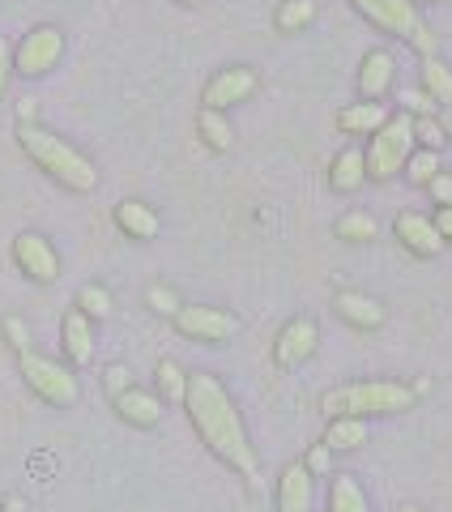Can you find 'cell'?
Here are the masks:
<instances>
[{
	"label": "cell",
	"instance_id": "19",
	"mask_svg": "<svg viewBox=\"0 0 452 512\" xmlns=\"http://www.w3.org/2000/svg\"><path fill=\"white\" fill-rule=\"evenodd\" d=\"M384 120H389V107H384V103H367V99L337 111V128H342L346 137H371Z\"/></svg>",
	"mask_w": 452,
	"mask_h": 512
},
{
	"label": "cell",
	"instance_id": "9",
	"mask_svg": "<svg viewBox=\"0 0 452 512\" xmlns=\"http://www.w3.org/2000/svg\"><path fill=\"white\" fill-rule=\"evenodd\" d=\"M316 350H320V325L312 316H290L278 329V338H273V363H278L282 372H295Z\"/></svg>",
	"mask_w": 452,
	"mask_h": 512
},
{
	"label": "cell",
	"instance_id": "4",
	"mask_svg": "<svg viewBox=\"0 0 452 512\" xmlns=\"http://www.w3.org/2000/svg\"><path fill=\"white\" fill-rule=\"evenodd\" d=\"M350 5L359 9L371 26H380L384 35L406 39L423 60H431L435 52H440V39L431 35V26H423V18H418V9H414V0H350Z\"/></svg>",
	"mask_w": 452,
	"mask_h": 512
},
{
	"label": "cell",
	"instance_id": "2",
	"mask_svg": "<svg viewBox=\"0 0 452 512\" xmlns=\"http://www.w3.org/2000/svg\"><path fill=\"white\" fill-rule=\"evenodd\" d=\"M18 146L26 150V158L35 163L47 180H56L64 192H94L99 188V167L90 163V158L69 146L64 137H56L52 128L43 124H18Z\"/></svg>",
	"mask_w": 452,
	"mask_h": 512
},
{
	"label": "cell",
	"instance_id": "42",
	"mask_svg": "<svg viewBox=\"0 0 452 512\" xmlns=\"http://www.w3.org/2000/svg\"><path fill=\"white\" fill-rule=\"evenodd\" d=\"M397 512H423V508H418V504H401Z\"/></svg>",
	"mask_w": 452,
	"mask_h": 512
},
{
	"label": "cell",
	"instance_id": "10",
	"mask_svg": "<svg viewBox=\"0 0 452 512\" xmlns=\"http://www.w3.org/2000/svg\"><path fill=\"white\" fill-rule=\"evenodd\" d=\"M13 265L35 286H52L60 278V252L52 248V239L39 231H22L13 239Z\"/></svg>",
	"mask_w": 452,
	"mask_h": 512
},
{
	"label": "cell",
	"instance_id": "12",
	"mask_svg": "<svg viewBox=\"0 0 452 512\" xmlns=\"http://www.w3.org/2000/svg\"><path fill=\"white\" fill-rule=\"evenodd\" d=\"M393 235H397V244L406 248L410 256H418V261H431V256H440L448 248L444 239H440V231H435V222L427 214H414V210L397 214Z\"/></svg>",
	"mask_w": 452,
	"mask_h": 512
},
{
	"label": "cell",
	"instance_id": "24",
	"mask_svg": "<svg viewBox=\"0 0 452 512\" xmlns=\"http://www.w3.org/2000/svg\"><path fill=\"white\" fill-rule=\"evenodd\" d=\"M423 94L427 99L440 107V103H448L452 107V69L440 60V56H431V60H423Z\"/></svg>",
	"mask_w": 452,
	"mask_h": 512
},
{
	"label": "cell",
	"instance_id": "11",
	"mask_svg": "<svg viewBox=\"0 0 452 512\" xmlns=\"http://www.w3.org/2000/svg\"><path fill=\"white\" fill-rule=\"evenodd\" d=\"M256 86H261L256 69H248V64H226V69H218L205 82L201 103L209 111H226V107H235V103H248L252 94H256Z\"/></svg>",
	"mask_w": 452,
	"mask_h": 512
},
{
	"label": "cell",
	"instance_id": "37",
	"mask_svg": "<svg viewBox=\"0 0 452 512\" xmlns=\"http://www.w3.org/2000/svg\"><path fill=\"white\" fill-rule=\"evenodd\" d=\"M9 77H13V47L0 39V99H5V90H9Z\"/></svg>",
	"mask_w": 452,
	"mask_h": 512
},
{
	"label": "cell",
	"instance_id": "7",
	"mask_svg": "<svg viewBox=\"0 0 452 512\" xmlns=\"http://www.w3.org/2000/svg\"><path fill=\"white\" fill-rule=\"evenodd\" d=\"M171 325L180 338L188 342H201V346H226L239 333V320L235 312L226 308H209V303H184L180 312L171 316Z\"/></svg>",
	"mask_w": 452,
	"mask_h": 512
},
{
	"label": "cell",
	"instance_id": "30",
	"mask_svg": "<svg viewBox=\"0 0 452 512\" xmlns=\"http://www.w3.org/2000/svg\"><path fill=\"white\" fill-rule=\"evenodd\" d=\"M414 146H418V150H435V154H440V150L448 146L440 116H423V120H414Z\"/></svg>",
	"mask_w": 452,
	"mask_h": 512
},
{
	"label": "cell",
	"instance_id": "17",
	"mask_svg": "<svg viewBox=\"0 0 452 512\" xmlns=\"http://www.w3.org/2000/svg\"><path fill=\"white\" fill-rule=\"evenodd\" d=\"M111 406H116V414L128 427H158V423H163V410H167L163 397L150 393V389H137V384L128 393H120Z\"/></svg>",
	"mask_w": 452,
	"mask_h": 512
},
{
	"label": "cell",
	"instance_id": "18",
	"mask_svg": "<svg viewBox=\"0 0 452 512\" xmlns=\"http://www.w3.org/2000/svg\"><path fill=\"white\" fill-rule=\"evenodd\" d=\"M111 218H116V227H120L128 239H137V244H150V239L158 235V214H154L145 201H120Z\"/></svg>",
	"mask_w": 452,
	"mask_h": 512
},
{
	"label": "cell",
	"instance_id": "1",
	"mask_svg": "<svg viewBox=\"0 0 452 512\" xmlns=\"http://www.w3.org/2000/svg\"><path fill=\"white\" fill-rule=\"evenodd\" d=\"M184 410L192 431L201 436V444L214 453L226 470H235L239 478L256 483V444L248 440L244 414H239L235 397L226 393V384L214 372H188V389H184Z\"/></svg>",
	"mask_w": 452,
	"mask_h": 512
},
{
	"label": "cell",
	"instance_id": "31",
	"mask_svg": "<svg viewBox=\"0 0 452 512\" xmlns=\"http://www.w3.org/2000/svg\"><path fill=\"white\" fill-rule=\"evenodd\" d=\"M145 303H150V312H158V316H175L184 308L171 286H150V291H145Z\"/></svg>",
	"mask_w": 452,
	"mask_h": 512
},
{
	"label": "cell",
	"instance_id": "39",
	"mask_svg": "<svg viewBox=\"0 0 452 512\" xmlns=\"http://www.w3.org/2000/svg\"><path fill=\"white\" fill-rule=\"evenodd\" d=\"M35 116H39V107H35V99H22V103H18V124H39Z\"/></svg>",
	"mask_w": 452,
	"mask_h": 512
},
{
	"label": "cell",
	"instance_id": "32",
	"mask_svg": "<svg viewBox=\"0 0 452 512\" xmlns=\"http://www.w3.org/2000/svg\"><path fill=\"white\" fill-rule=\"evenodd\" d=\"M103 389H107V397H111V402H116L120 393H128V389H133V372H128L124 363H111L107 372H103Z\"/></svg>",
	"mask_w": 452,
	"mask_h": 512
},
{
	"label": "cell",
	"instance_id": "22",
	"mask_svg": "<svg viewBox=\"0 0 452 512\" xmlns=\"http://www.w3.org/2000/svg\"><path fill=\"white\" fill-rule=\"evenodd\" d=\"M197 133H201L205 146H209V150H218V154H226V150L235 146V128H231V120H226V111H209V107H201Z\"/></svg>",
	"mask_w": 452,
	"mask_h": 512
},
{
	"label": "cell",
	"instance_id": "6",
	"mask_svg": "<svg viewBox=\"0 0 452 512\" xmlns=\"http://www.w3.org/2000/svg\"><path fill=\"white\" fill-rule=\"evenodd\" d=\"M18 367H22V380L30 384V393H35L39 402L56 406V410L77 406V397H82V384H77V376H73L69 363L26 350V355H18Z\"/></svg>",
	"mask_w": 452,
	"mask_h": 512
},
{
	"label": "cell",
	"instance_id": "16",
	"mask_svg": "<svg viewBox=\"0 0 452 512\" xmlns=\"http://www.w3.org/2000/svg\"><path fill=\"white\" fill-rule=\"evenodd\" d=\"M60 346H64V359L69 367H86L94 359V320H86L82 312H64L60 320Z\"/></svg>",
	"mask_w": 452,
	"mask_h": 512
},
{
	"label": "cell",
	"instance_id": "28",
	"mask_svg": "<svg viewBox=\"0 0 452 512\" xmlns=\"http://www.w3.org/2000/svg\"><path fill=\"white\" fill-rule=\"evenodd\" d=\"M273 22H278L282 35H295V30H303V26L316 22V0H286Z\"/></svg>",
	"mask_w": 452,
	"mask_h": 512
},
{
	"label": "cell",
	"instance_id": "35",
	"mask_svg": "<svg viewBox=\"0 0 452 512\" xmlns=\"http://www.w3.org/2000/svg\"><path fill=\"white\" fill-rule=\"evenodd\" d=\"M303 466H308V474H312V478H329V470H333V453H329L325 444H316L312 453L303 457Z\"/></svg>",
	"mask_w": 452,
	"mask_h": 512
},
{
	"label": "cell",
	"instance_id": "23",
	"mask_svg": "<svg viewBox=\"0 0 452 512\" xmlns=\"http://www.w3.org/2000/svg\"><path fill=\"white\" fill-rule=\"evenodd\" d=\"M329 512H371L363 487L350 474H333L329 483Z\"/></svg>",
	"mask_w": 452,
	"mask_h": 512
},
{
	"label": "cell",
	"instance_id": "41",
	"mask_svg": "<svg viewBox=\"0 0 452 512\" xmlns=\"http://www.w3.org/2000/svg\"><path fill=\"white\" fill-rule=\"evenodd\" d=\"M180 5H188V9H201V5H205V0H180Z\"/></svg>",
	"mask_w": 452,
	"mask_h": 512
},
{
	"label": "cell",
	"instance_id": "29",
	"mask_svg": "<svg viewBox=\"0 0 452 512\" xmlns=\"http://www.w3.org/2000/svg\"><path fill=\"white\" fill-rule=\"evenodd\" d=\"M376 218L354 210V214H342L337 218V239H346V244H367V239H376Z\"/></svg>",
	"mask_w": 452,
	"mask_h": 512
},
{
	"label": "cell",
	"instance_id": "33",
	"mask_svg": "<svg viewBox=\"0 0 452 512\" xmlns=\"http://www.w3.org/2000/svg\"><path fill=\"white\" fill-rule=\"evenodd\" d=\"M5 342H9L13 355H26L30 350V329H26L22 316H5Z\"/></svg>",
	"mask_w": 452,
	"mask_h": 512
},
{
	"label": "cell",
	"instance_id": "14",
	"mask_svg": "<svg viewBox=\"0 0 452 512\" xmlns=\"http://www.w3.org/2000/svg\"><path fill=\"white\" fill-rule=\"evenodd\" d=\"M333 312L342 316L350 329H363V333L380 329L384 320H389V312H384V303H380V299H371V295H363V291H337Z\"/></svg>",
	"mask_w": 452,
	"mask_h": 512
},
{
	"label": "cell",
	"instance_id": "38",
	"mask_svg": "<svg viewBox=\"0 0 452 512\" xmlns=\"http://www.w3.org/2000/svg\"><path fill=\"white\" fill-rule=\"evenodd\" d=\"M435 231H440V239L444 244H452V205H440V210H435Z\"/></svg>",
	"mask_w": 452,
	"mask_h": 512
},
{
	"label": "cell",
	"instance_id": "26",
	"mask_svg": "<svg viewBox=\"0 0 452 512\" xmlns=\"http://www.w3.org/2000/svg\"><path fill=\"white\" fill-rule=\"evenodd\" d=\"M154 384H158V393L167 397V402H184V389H188V372L175 359H158L154 367Z\"/></svg>",
	"mask_w": 452,
	"mask_h": 512
},
{
	"label": "cell",
	"instance_id": "27",
	"mask_svg": "<svg viewBox=\"0 0 452 512\" xmlns=\"http://www.w3.org/2000/svg\"><path fill=\"white\" fill-rule=\"evenodd\" d=\"M401 171H406V180H410V184L427 188L435 175L444 171V163H440V154H435V150H418V146H414V154L406 158V167H401Z\"/></svg>",
	"mask_w": 452,
	"mask_h": 512
},
{
	"label": "cell",
	"instance_id": "15",
	"mask_svg": "<svg viewBox=\"0 0 452 512\" xmlns=\"http://www.w3.org/2000/svg\"><path fill=\"white\" fill-rule=\"evenodd\" d=\"M393 77H397V60H393V52L376 47V52H367L363 64H359V94H363L367 103H380L384 94L393 90Z\"/></svg>",
	"mask_w": 452,
	"mask_h": 512
},
{
	"label": "cell",
	"instance_id": "34",
	"mask_svg": "<svg viewBox=\"0 0 452 512\" xmlns=\"http://www.w3.org/2000/svg\"><path fill=\"white\" fill-rule=\"evenodd\" d=\"M401 103H406V116L410 120H423V116H435V103L427 99L423 90H406L401 94Z\"/></svg>",
	"mask_w": 452,
	"mask_h": 512
},
{
	"label": "cell",
	"instance_id": "40",
	"mask_svg": "<svg viewBox=\"0 0 452 512\" xmlns=\"http://www.w3.org/2000/svg\"><path fill=\"white\" fill-rule=\"evenodd\" d=\"M440 124H444V137L452 141V107H448V111H444V116H440Z\"/></svg>",
	"mask_w": 452,
	"mask_h": 512
},
{
	"label": "cell",
	"instance_id": "13",
	"mask_svg": "<svg viewBox=\"0 0 452 512\" xmlns=\"http://www.w3.org/2000/svg\"><path fill=\"white\" fill-rule=\"evenodd\" d=\"M278 512H312L316 504V478L308 474V466L303 461H290V466H282L278 474Z\"/></svg>",
	"mask_w": 452,
	"mask_h": 512
},
{
	"label": "cell",
	"instance_id": "25",
	"mask_svg": "<svg viewBox=\"0 0 452 512\" xmlns=\"http://www.w3.org/2000/svg\"><path fill=\"white\" fill-rule=\"evenodd\" d=\"M73 308L82 312L86 320H107L111 312H116V299H111L107 286H99V282H86L82 291H77V303H73Z\"/></svg>",
	"mask_w": 452,
	"mask_h": 512
},
{
	"label": "cell",
	"instance_id": "3",
	"mask_svg": "<svg viewBox=\"0 0 452 512\" xmlns=\"http://www.w3.org/2000/svg\"><path fill=\"white\" fill-rule=\"evenodd\" d=\"M418 402L406 380H346L320 397L325 419H380V414H401Z\"/></svg>",
	"mask_w": 452,
	"mask_h": 512
},
{
	"label": "cell",
	"instance_id": "5",
	"mask_svg": "<svg viewBox=\"0 0 452 512\" xmlns=\"http://www.w3.org/2000/svg\"><path fill=\"white\" fill-rule=\"evenodd\" d=\"M414 154V120L406 111L384 120L376 133H371V146L363 154V167H367V180L371 184H389L393 175L406 167V158Z\"/></svg>",
	"mask_w": 452,
	"mask_h": 512
},
{
	"label": "cell",
	"instance_id": "36",
	"mask_svg": "<svg viewBox=\"0 0 452 512\" xmlns=\"http://www.w3.org/2000/svg\"><path fill=\"white\" fill-rule=\"evenodd\" d=\"M427 192H431V201H435V205H452V175L440 171V175H435V180L427 184Z\"/></svg>",
	"mask_w": 452,
	"mask_h": 512
},
{
	"label": "cell",
	"instance_id": "8",
	"mask_svg": "<svg viewBox=\"0 0 452 512\" xmlns=\"http://www.w3.org/2000/svg\"><path fill=\"white\" fill-rule=\"evenodd\" d=\"M64 56V30L60 26H35L26 30L22 43L13 47V73L22 77H47Z\"/></svg>",
	"mask_w": 452,
	"mask_h": 512
},
{
	"label": "cell",
	"instance_id": "21",
	"mask_svg": "<svg viewBox=\"0 0 452 512\" xmlns=\"http://www.w3.org/2000/svg\"><path fill=\"white\" fill-rule=\"evenodd\" d=\"M320 444H325L329 453H354V448L367 444V419H329Z\"/></svg>",
	"mask_w": 452,
	"mask_h": 512
},
{
	"label": "cell",
	"instance_id": "20",
	"mask_svg": "<svg viewBox=\"0 0 452 512\" xmlns=\"http://www.w3.org/2000/svg\"><path fill=\"white\" fill-rule=\"evenodd\" d=\"M367 180V167H363V150H342L329 163V188L333 192H342V197H350V192H359Z\"/></svg>",
	"mask_w": 452,
	"mask_h": 512
}]
</instances>
